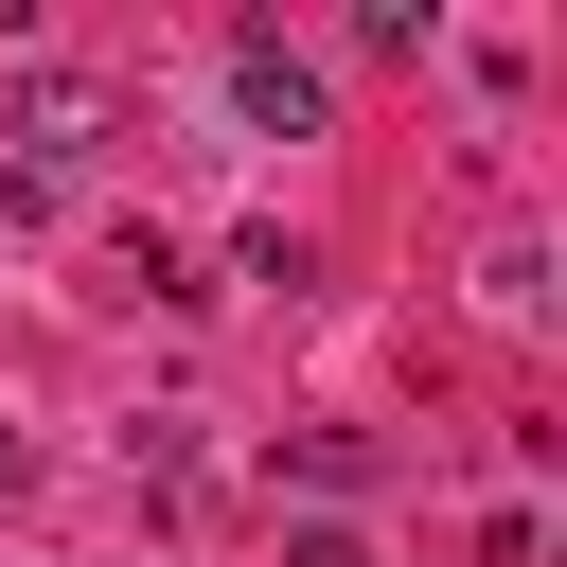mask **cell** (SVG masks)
I'll return each instance as SVG.
<instances>
[{
    "mask_svg": "<svg viewBox=\"0 0 567 567\" xmlns=\"http://www.w3.org/2000/svg\"><path fill=\"white\" fill-rule=\"evenodd\" d=\"M230 106H248L266 142H319V71H301L284 35H230Z\"/></svg>",
    "mask_w": 567,
    "mask_h": 567,
    "instance_id": "1",
    "label": "cell"
},
{
    "mask_svg": "<svg viewBox=\"0 0 567 567\" xmlns=\"http://www.w3.org/2000/svg\"><path fill=\"white\" fill-rule=\"evenodd\" d=\"M18 142H35V177H53V159H89V142H106V89L35 71V89H18Z\"/></svg>",
    "mask_w": 567,
    "mask_h": 567,
    "instance_id": "2",
    "label": "cell"
}]
</instances>
